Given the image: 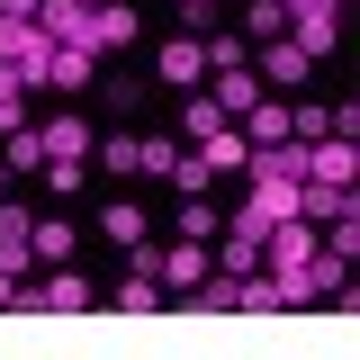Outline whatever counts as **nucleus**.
<instances>
[{"instance_id":"0eeeda50","label":"nucleus","mask_w":360,"mask_h":360,"mask_svg":"<svg viewBox=\"0 0 360 360\" xmlns=\"http://www.w3.org/2000/svg\"><path fill=\"white\" fill-rule=\"evenodd\" d=\"M153 63H162V82H172V90H198V82H207V45H198V37H172Z\"/></svg>"},{"instance_id":"1a4fd4ad","label":"nucleus","mask_w":360,"mask_h":360,"mask_svg":"<svg viewBox=\"0 0 360 360\" xmlns=\"http://www.w3.org/2000/svg\"><path fill=\"white\" fill-rule=\"evenodd\" d=\"M252 99H262V72H252V63H217V108L225 117H243Z\"/></svg>"},{"instance_id":"412c9836","label":"nucleus","mask_w":360,"mask_h":360,"mask_svg":"<svg viewBox=\"0 0 360 360\" xmlns=\"http://www.w3.org/2000/svg\"><path fill=\"white\" fill-rule=\"evenodd\" d=\"M288 135H297V144H315V135H333V108H297V117H288Z\"/></svg>"},{"instance_id":"dca6fc26","label":"nucleus","mask_w":360,"mask_h":360,"mask_svg":"<svg viewBox=\"0 0 360 360\" xmlns=\"http://www.w3.org/2000/svg\"><path fill=\"white\" fill-rule=\"evenodd\" d=\"M99 234H108V243H127V252H135V243H144V217H135L127 198H117V207H99Z\"/></svg>"},{"instance_id":"39448f33","label":"nucleus","mask_w":360,"mask_h":360,"mask_svg":"<svg viewBox=\"0 0 360 360\" xmlns=\"http://www.w3.org/2000/svg\"><path fill=\"white\" fill-rule=\"evenodd\" d=\"M153 270H162V288H172V297H189V288L207 279V243H189V234H180L172 252H153Z\"/></svg>"},{"instance_id":"b1692460","label":"nucleus","mask_w":360,"mask_h":360,"mask_svg":"<svg viewBox=\"0 0 360 360\" xmlns=\"http://www.w3.org/2000/svg\"><path fill=\"white\" fill-rule=\"evenodd\" d=\"M9 297H18V270H0V315H9Z\"/></svg>"},{"instance_id":"f3484780","label":"nucleus","mask_w":360,"mask_h":360,"mask_svg":"<svg viewBox=\"0 0 360 360\" xmlns=\"http://www.w3.org/2000/svg\"><path fill=\"white\" fill-rule=\"evenodd\" d=\"M37 262H72V225L63 217H37Z\"/></svg>"},{"instance_id":"9b49d317","label":"nucleus","mask_w":360,"mask_h":360,"mask_svg":"<svg viewBox=\"0 0 360 360\" xmlns=\"http://www.w3.org/2000/svg\"><path fill=\"white\" fill-rule=\"evenodd\" d=\"M243 144H288V108L279 99H252L243 108Z\"/></svg>"},{"instance_id":"f257e3e1","label":"nucleus","mask_w":360,"mask_h":360,"mask_svg":"<svg viewBox=\"0 0 360 360\" xmlns=\"http://www.w3.org/2000/svg\"><path fill=\"white\" fill-rule=\"evenodd\" d=\"M90 307H99V288L82 279V262H45L37 288L18 279V297H9V315H90Z\"/></svg>"},{"instance_id":"2eb2a0df","label":"nucleus","mask_w":360,"mask_h":360,"mask_svg":"<svg viewBox=\"0 0 360 360\" xmlns=\"http://www.w3.org/2000/svg\"><path fill=\"white\" fill-rule=\"evenodd\" d=\"M180 234H189V243H207V234H225V217L207 207V189H198V198H180Z\"/></svg>"},{"instance_id":"f8f14e48","label":"nucleus","mask_w":360,"mask_h":360,"mask_svg":"<svg viewBox=\"0 0 360 360\" xmlns=\"http://www.w3.org/2000/svg\"><path fill=\"white\" fill-rule=\"evenodd\" d=\"M0 162H9V172H45V127H18V135H0Z\"/></svg>"},{"instance_id":"4468645a","label":"nucleus","mask_w":360,"mask_h":360,"mask_svg":"<svg viewBox=\"0 0 360 360\" xmlns=\"http://www.w3.org/2000/svg\"><path fill=\"white\" fill-rule=\"evenodd\" d=\"M288 45L324 54V45H333V9H297V18H288Z\"/></svg>"},{"instance_id":"f03ea898","label":"nucleus","mask_w":360,"mask_h":360,"mask_svg":"<svg viewBox=\"0 0 360 360\" xmlns=\"http://www.w3.org/2000/svg\"><path fill=\"white\" fill-rule=\"evenodd\" d=\"M162 297H172V288H162V270H153V252L135 243V262H127V279L108 288V307H127V315H153V307H162Z\"/></svg>"},{"instance_id":"5701e85b","label":"nucleus","mask_w":360,"mask_h":360,"mask_svg":"<svg viewBox=\"0 0 360 360\" xmlns=\"http://www.w3.org/2000/svg\"><path fill=\"white\" fill-rule=\"evenodd\" d=\"M37 9H45V0H0V18H37Z\"/></svg>"},{"instance_id":"393cba45","label":"nucleus","mask_w":360,"mask_h":360,"mask_svg":"<svg viewBox=\"0 0 360 360\" xmlns=\"http://www.w3.org/2000/svg\"><path fill=\"white\" fill-rule=\"evenodd\" d=\"M180 9H189V18H207V9H217V0H180Z\"/></svg>"},{"instance_id":"6ab92c4d","label":"nucleus","mask_w":360,"mask_h":360,"mask_svg":"<svg viewBox=\"0 0 360 360\" xmlns=\"http://www.w3.org/2000/svg\"><path fill=\"white\" fill-rule=\"evenodd\" d=\"M217 127H225V108H217V99H189V117H180V135H189V144H207Z\"/></svg>"},{"instance_id":"a211bd4d","label":"nucleus","mask_w":360,"mask_h":360,"mask_svg":"<svg viewBox=\"0 0 360 360\" xmlns=\"http://www.w3.org/2000/svg\"><path fill=\"white\" fill-rule=\"evenodd\" d=\"M243 27H252V37H288V9H279V0H252V9H243Z\"/></svg>"},{"instance_id":"aec40b11","label":"nucleus","mask_w":360,"mask_h":360,"mask_svg":"<svg viewBox=\"0 0 360 360\" xmlns=\"http://www.w3.org/2000/svg\"><path fill=\"white\" fill-rule=\"evenodd\" d=\"M207 180H217V172H207V162H198V153H180V162H172V189H180V198H198V189H207Z\"/></svg>"},{"instance_id":"9d476101","label":"nucleus","mask_w":360,"mask_h":360,"mask_svg":"<svg viewBox=\"0 0 360 360\" xmlns=\"http://www.w3.org/2000/svg\"><path fill=\"white\" fill-rule=\"evenodd\" d=\"M90 72H99V54H90V45H54V90H72V99H82Z\"/></svg>"},{"instance_id":"4be33fe9","label":"nucleus","mask_w":360,"mask_h":360,"mask_svg":"<svg viewBox=\"0 0 360 360\" xmlns=\"http://www.w3.org/2000/svg\"><path fill=\"white\" fill-rule=\"evenodd\" d=\"M172 162H180V144H162V135H144V172H153V180H172Z\"/></svg>"},{"instance_id":"423d86ee","label":"nucleus","mask_w":360,"mask_h":360,"mask_svg":"<svg viewBox=\"0 0 360 360\" xmlns=\"http://www.w3.org/2000/svg\"><path fill=\"white\" fill-rule=\"evenodd\" d=\"M252 72H262V82H279V90H297V82H307V72H315V54H307V45H288V37H270V45H262V63H252Z\"/></svg>"},{"instance_id":"20e7f679","label":"nucleus","mask_w":360,"mask_h":360,"mask_svg":"<svg viewBox=\"0 0 360 360\" xmlns=\"http://www.w3.org/2000/svg\"><path fill=\"white\" fill-rule=\"evenodd\" d=\"M127 37H135V9H127V0H99V9L82 18V37H72V45H90V54H108V45H127Z\"/></svg>"},{"instance_id":"a878e982","label":"nucleus","mask_w":360,"mask_h":360,"mask_svg":"<svg viewBox=\"0 0 360 360\" xmlns=\"http://www.w3.org/2000/svg\"><path fill=\"white\" fill-rule=\"evenodd\" d=\"M72 9H99V0H72Z\"/></svg>"},{"instance_id":"7ed1b4c3","label":"nucleus","mask_w":360,"mask_h":360,"mask_svg":"<svg viewBox=\"0 0 360 360\" xmlns=\"http://www.w3.org/2000/svg\"><path fill=\"white\" fill-rule=\"evenodd\" d=\"M27 262H37V207H0V270L27 279Z\"/></svg>"},{"instance_id":"ddd939ff","label":"nucleus","mask_w":360,"mask_h":360,"mask_svg":"<svg viewBox=\"0 0 360 360\" xmlns=\"http://www.w3.org/2000/svg\"><path fill=\"white\" fill-rule=\"evenodd\" d=\"M90 162H108V172H144V135H99Z\"/></svg>"},{"instance_id":"6e6552de","label":"nucleus","mask_w":360,"mask_h":360,"mask_svg":"<svg viewBox=\"0 0 360 360\" xmlns=\"http://www.w3.org/2000/svg\"><path fill=\"white\" fill-rule=\"evenodd\" d=\"M189 153H198L207 172H243V162H252V144H243V127H234V117H225V127L207 135V144H189Z\"/></svg>"}]
</instances>
